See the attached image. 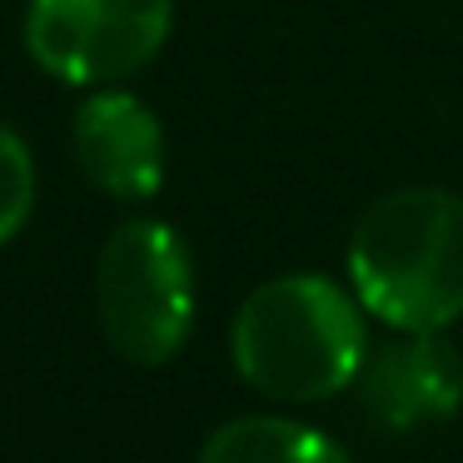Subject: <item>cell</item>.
Returning <instances> with one entry per match:
<instances>
[{
    "label": "cell",
    "instance_id": "cell-5",
    "mask_svg": "<svg viewBox=\"0 0 463 463\" xmlns=\"http://www.w3.org/2000/svg\"><path fill=\"white\" fill-rule=\"evenodd\" d=\"M359 403L383 433H429L463 403V359L439 329H399V339L364 354Z\"/></svg>",
    "mask_w": 463,
    "mask_h": 463
},
{
    "label": "cell",
    "instance_id": "cell-2",
    "mask_svg": "<svg viewBox=\"0 0 463 463\" xmlns=\"http://www.w3.org/2000/svg\"><path fill=\"white\" fill-rule=\"evenodd\" d=\"M349 284L389 329H449L463 314V200L409 184L359 214Z\"/></svg>",
    "mask_w": 463,
    "mask_h": 463
},
{
    "label": "cell",
    "instance_id": "cell-7",
    "mask_svg": "<svg viewBox=\"0 0 463 463\" xmlns=\"http://www.w3.org/2000/svg\"><path fill=\"white\" fill-rule=\"evenodd\" d=\"M200 463H349L329 433L279 413H244L204 439Z\"/></svg>",
    "mask_w": 463,
    "mask_h": 463
},
{
    "label": "cell",
    "instance_id": "cell-8",
    "mask_svg": "<svg viewBox=\"0 0 463 463\" xmlns=\"http://www.w3.org/2000/svg\"><path fill=\"white\" fill-rule=\"evenodd\" d=\"M35 204V160L25 140L0 120V244L15 240Z\"/></svg>",
    "mask_w": 463,
    "mask_h": 463
},
{
    "label": "cell",
    "instance_id": "cell-4",
    "mask_svg": "<svg viewBox=\"0 0 463 463\" xmlns=\"http://www.w3.org/2000/svg\"><path fill=\"white\" fill-rule=\"evenodd\" d=\"M170 0H31L25 51L65 85H115L170 41Z\"/></svg>",
    "mask_w": 463,
    "mask_h": 463
},
{
    "label": "cell",
    "instance_id": "cell-6",
    "mask_svg": "<svg viewBox=\"0 0 463 463\" xmlns=\"http://www.w3.org/2000/svg\"><path fill=\"white\" fill-rule=\"evenodd\" d=\"M75 165L110 200L140 204L165 180V135L155 110L130 90H95L75 110Z\"/></svg>",
    "mask_w": 463,
    "mask_h": 463
},
{
    "label": "cell",
    "instance_id": "cell-3",
    "mask_svg": "<svg viewBox=\"0 0 463 463\" xmlns=\"http://www.w3.org/2000/svg\"><path fill=\"white\" fill-rule=\"evenodd\" d=\"M100 334L125 364L160 369L194 324V264L184 240L160 220H125L95 260Z\"/></svg>",
    "mask_w": 463,
    "mask_h": 463
},
{
    "label": "cell",
    "instance_id": "cell-1",
    "mask_svg": "<svg viewBox=\"0 0 463 463\" xmlns=\"http://www.w3.org/2000/svg\"><path fill=\"white\" fill-rule=\"evenodd\" d=\"M234 369L274 403H324L364 369V304L324 274H279L234 314Z\"/></svg>",
    "mask_w": 463,
    "mask_h": 463
}]
</instances>
